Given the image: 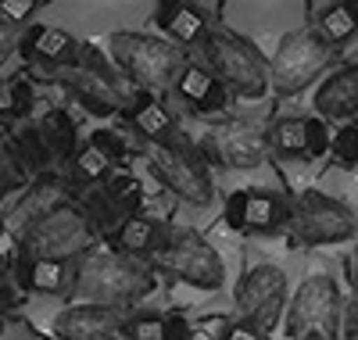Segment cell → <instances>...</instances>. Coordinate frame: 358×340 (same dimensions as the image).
<instances>
[{
    "label": "cell",
    "mask_w": 358,
    "mask_h": 340,
    "mask_svg": "<svg viewBox=\"0 0 358 340\" xmlns=\"http://www.w3.org/2000/svg\"><path fill=\"white\" fill-rule=\"evenodd\" d=\"M155 25L165 33V40L172 47H194V43H204V36L212 33V18H208L204 8L197 4H187V0H169L155 11Z\"/></svg>",
    "instance_id": "e0dca14e"
},
{
    "label": "cell",
    "mask_w": 358,
    "mask_h": 340,
    "mask_svg": "<svg viewBox=\"0 0 358 340\" xmlns=\"http://www.w3.org/2000/svg\"><path fill=\"white\" fill-rule=\"evenodd\" d=\"M172 94L183 101L190 111H197V115H219L229 104V94L222 90V83L204 65H187L183 72H179Z\"/></svg>",
    "instance_id": "d6986e66"
},
{
    "label": "cell",
    "mask_w": 358,
    "mask_h": 340,
    "mask_svg": "<svg viewBox=\"0 0 358 340\" xmlns=\"http://www.w3.org/2000/svg\"><path fill=\"white\" fill-rule=\"evenodd\" d=\"M126 118H129V126L151 143V147H162V143H172V133H176V118H172V111L155 97V94H143L136 97V104L126 111Z\"/></svg>",
    "instance_id": "603a6c76"
},
{
    "label": "cell",
    "mask_w": 358,
    "mask_h": 340,
    "mask_svg": "<svg viewBox=\"0 0 358 340\" xmlns=\"http://www.w3.org/2000/svg\"><path fill=\"white\" fill-rule=\"evenodd\" d=\"M219 340H265L255 326H248V323H241V319H233L226 330H222V337Z\"/></svg>",
    "instance_id": "8d00e7d4"
},
{
    "label": "cell",
    "mask_w": 358,
    "mask_h": 340,
    "mask_svg": "<svg viewBox=\"0 0 358 340\" xmlns=\"http://www.w3.org/2000/svg\"><path fill=\"white\" fill-rule=\"evenodd\" d=\"M25 169L18 162V154L11 150L8 140H0V197H8L15 190H22V183H25Z\"/></svg>",
    "instance_id": "f546056e"
},
{
    "label": "cell",
    "mask_w": 358,
    "mask_h": 340,
    "mask_svg": "<svg viewBox=\"0 0 358 340\" xmlns=\"http://www.w3.org/2000/svg\"><path fill=\"white\" fill-rule=\"evenodd\" d=\"M126 154V143L118 133L111 129H97L94 136H90L86 143H79L76 158H72V176L76 183H83V187H101V183L111 176L115 162Z\"/></svg>",
    "instance_id": "2e32d148"
},
{
    "label": "cell",
    "mask_w": 358,
    "mask_h": 340,
    "mask_svg": "<svg viewBox=\"0 0 358 340\" xmlns=\"http://www.w3.org/2000/svg\"><path fill=\"white\" fill-rule=\"evenodd\" d=\"M29 104H33V83L25 76L0 79V122H15L29 115Z\"/></svg>",
    "instance_id": "4316f807"
},
{
    "label": "cell",
    "mask_w": 358,
    "mask_h": 340,
    "mask_svg": "<svg viewBox=\"0 0 358 340\" xmlns=\"http://www.w3.org/2000/svg\"><path fill=\"white\" fill-rule=\"evenodd\" d=\"M265 150L276 154L280 162L305 158V118H297V115L276 118L273 126L265 129Z\"/></svg>",
    "instance_id": "484cf974"
},
{
    "label": "cell",
    "mask_w": 358,
    "mask_h": 340,
    "mask_svg": "<svg viewBox=\"0 0 358 340\" xmlns=\"http://www.w3.org/2000/svg\"><path fill=\"white\" fill-rule=\"evenodd\" d=\"M62 86L69 90V94L86 104L90 115H126L136 97L143 94L140 86H133L126 76H118L111 65H108V57L97 54V50H90L83 47V57H79V65L62 72Z\"/></svg>",
    "instance_id": "8992f818"
},
{
    "label": "cell",
    "mask_w": 358,
    "mask_h": 340,
    "mask_svg": "<svg viewBox=\"0 0 358 340\" xmlns=\"http://www.w3.org/2000/svg\"><path fill=\"white\" fill-rule=\"evenodd\" d=\"M344 340H358V294L348 301V312H344Z\"/></svg>",
    "instance_id": "74e56055"
},
{
    "label": "cell",
    "mask_w": 358,
    "mask_h": 340,
    "mask_svg": "<svg viewBox=\"0 0 358 340\" xmlns=\"http://www.w3.org/2000/svg\"><path fill=\"white\" fill-rule=\"evenodd\" d=\"M287 226V201L273 190H244L241 204V233H280Z\"/></svg>",
    "instance_id": "44dd1931"
},
{
    "label": "cell",
    "mask_w": 358,
    "mask_h": 340,
    "mask_svg": "<svg viewBox=\"0 0 358 340\" xmlns=\"http://www.w3.org/2000/svg\"><path fill=\"white\" fill-rule=\"evenodd\" d=\"M312 29L322 43H330L334 50L344 47L348 40L358 36V0H337V4H326L315 11Z\"/></svg>",
    "instance_id": "d4e9b609"
},
{
    "label": "cell",
    "mask_w": 358,
    "mask_h": 340,
    "mask_svg": "<svg viewBox=\"0 0 358 340\" xmlns=\"http://www.w3.org/2000/svg\"><path fill=\"white\" fill-rule=\"evenodd\" d=\"M72 276H76V265H69V262L18 258V290H29V294H47V297L62 294V297H69Z\"/></svg>",
    "instance_id": "7402d4cb"
},
{
    "label": "cell",
    "mask_w": 358,
    "mask_h": 340,
    "mask_svg": "<svg viewBox=\"0 0 358 340\" xmlns=\"http://www.w3.org/2000/svg\"><path fill=\"white\" fill-rule=\"evenodd\" d=\"M287 226L301 247L348 243L358 233L355 211L322 190H301L294 201H287Z\"/></svg>",
    "instance_id": "52a82bcc"
},
{
    "label": "cell",
    "mask_w": 358,
    "mask_h": 340,
    "mask_svg": "<svg viewBox=\"0 0 358 340\" xmlns=\"http://www.w3.org/2000/svg\"><path fill=\"white\" fill-rule=\"evenodd\" d=\"M162 326H165V316L158 312H136L122 323V337L126 340H162Z\"/></svg>",
    "instance_id": "4dcf8cb0"
},
{
    "label": "cell",
    "mask_w": 358,
    "mask_h": 340,
    "mask_svg": "<svg viewBox=\"0 0 358 340\" xmlns=\"http://www.w3.org/2000/svg\"><path fill=\"white\" fill-rule=\"evenodd\" d=\"M94 229H90L86 215L79 204H65L47 211L36 219L22 236H18V258H40V262H69L76 265L79 258L90 255L94 247Z\"/></svg>",
    "instance_id": "5b68a950"
},
{
    "label": "cell",
    "mask_w": 358,
    "mask_h": 340,
    "mask_svg": "<svg viewBox=\"0 0 358 340\" xmlns=\"http://www.w3.org/2000/svg\"><path fill=\"white\" fill-rule=\"evenodd\" d=\"M0 340H40V333L29 319L8 316V319H0Z\"/></svg>",
    "instance_id": "836d02e7"
},
{
    "label": "cell",
    "mask_w": 358,
    "mask_h": 340,
    "mask_svg": "<svg viewBox=\"0 0 358 340\" xmlns=\"http://www.w3.org/2000/svg\"><path fill=\"white\" fill-rule=\"evenodd\" d=\"M236 319L268 337L287 312V276L280 265H251L236 283Z\"/></svg>",
    "instance_id": "8fae6325"
},
{
    "label": "cell",
    "mask_w": 358,
    "mask_h": 340,
    "mask_svg": "<svg viewBox=\"0 0 358 340\" xmlns=\"http://www.w3.org/2000/svg\"><path fill=\"white\" fill-rule=\"evenodd\" d=\"M126 316L101 304H69L54 316L50 333L57 340H122Z\"/></svg>",
    "instance_id": "5bb4252c"
},
{
    "label": "cell",
    "mask_w": 358,
    "mask_h": 340,
    "mask_svg": "<svg viewBox=\"0 0 358 340\" xmlns=\"http://www.w3.org/2000/svg\"><path fill=\"white\" fill-rule=\"evenodd\" d=\"M18 50H22L25 61L54 69V72L76 69L79 57H83V43L72 33H65V29H57V25H29L18 36Z\"/></svg>",
    "instance_id": "9a60e30c"
},
{
    "label": "cell",
    "mask_w": 358,
    "mask_h": 340,
    "mask_svg": "<svg viewBox=\"0 0 358 340\" xmlns=\"http://www.w3.org/2000/svg\"><path fill=\"white\" fill-rule=\"evenodd\" d=\"M315 111L322 122H348L351 115H358V65H344L322 79V86L315 90Z\"/></svg>",
    "instance_id": "ffe728a7"
},
{
    "label": "cell",
    "mask_w": 358,
    "mask_h": 340,
    "mask_svg": "<svg viewBox=\"0 0 358 340\" xmlns=\"http://www.w3.org/2000/svg\"><path fill=\"white\" fill-rule=\"evenodd\" d=\"M18 304H22V290H18V283L0 280V319H8Z\"/></svg>",
    "instance_id": "d590c367"
},
{
    "label": "cell",
    "mask_w": 358,
    "mask_h": 340,
    "mask_svg": "<svg viewBox=\"0 0 358 340\" xmlns=\"http://www.w3.org/2000/svg\"><path fill=\"white\" fill-rule=\"evenodd\" d=\"M337 326H341V287L334 283V276L326 272L305 276L301 287L287 301V333L294 340L305 337L330 340Z\"/></svg>",
    "instance_id": "30bf717a"
},
{
    "label": "cell",
    "mask_w": 358,
    "mask_h": 340,
    "mask_svg": "<svg viewBox=\"0 0 358 340\" xmlns=\"http://www.w3.org/2000/svg\"><path fill=\"white\" fill-rule=\"evenodd\" d=\"M101 190H104V197H108L118 211L126 215V219H129V215H136L143 190H140V183H136L129 172H115V176H108V179L101 183Z\"/></svg>",
    "instance_id": "83f0119b"
},
{
    "label": "cell",
    "mask_w": 358,
    "mask_h": 340,
    "mask_svg": "<svg viewBox=\"0 0 358 340\" xmlns=\"http://www.w3.org/2000/svg\"><path fill=\"white\" fill-rule=\"evenodd\" d=\"M305 340H322V337H305Z\"/></svg>",
    "instance_id": "b9f144b4"
},
{
    "label": "cell",
    "mask_w": 358,
    "mask_h": 340,
    "mask_svg": "<svg viewBox=\"0 0 358 340\" xmlns=\"http://www.w3.org/2000/svg\"><path fill=\"white\" fill-rule=\"evenodd\" d=\"M330 136H334V129L322 118H305V158L330 154Z\"/></svg>",
    "instance_id": "1f68e13d"
},
{
    "label": "cell",
    "mask_w": 358,
    "mask_h": 340,
    "mask_svg": "<svg viewBox=\"0 0 358 340\" xmlns=\"http://www.w3.org/2000/svg\"><path fill=\"white\" fill-rule=\"evenodd\" d=\"M147 165H151L155 179L172 197L187 201L194 208H208V204H212V197H215L212 172H208V162L201 158V150H194L190 143L172 140V143L151 147V150H147Z\"/></svg>",
    "instance_id": "9c48e42d"
},
{
    "label": "cell",
    "mask_w": 358,
    "mask_h": 340,
    "mask_svg": "<svg viewBox=\"0 0 358 340\" xmlns=\"http://www.w3.org/2000/svg\"><path fill=\"white\" fill-rule=\"evenodd\" d=\"M40 8H43V0H0V15H4L11 25L29 22V18H33Z\"/></svg>",
    "instance_id": "d6a6232c"
},
{
    "label": "cell",
    "mask_w": 358,
    "mask_h": 340,
    "mask_svg": "<svg viewBox=\"0 0 358 340\" xmlns=\"http://www.w3.org/2000/svg\"><path fill=\"white\" fill-rule=\"evenodd\" d=\"M151 290H155V272L143 262L104 251V255H86V258L76 262L69 301L72 304L118 308V312H122V308L143 301Z\"/></svg>",
    "instance_id": "6da1fadb"
},
{
    "label": "cell",
    "mask_w": 358,
    "mask_h": 340,
    "mask_svg": "<svg viewBox=\"0 0 358 340\" xmlns=\"http://www.w3.org/2000/svg\"><path fill=\"white\" fill-rule=\"evenodd\" d=\"M334 54L337 50L330 43H322L312 25L294 29V33H287L280 40L276 54L268 57V86H273L280 97L301 94L305 86L315 83V76H322L326 69H330Z\"/></svg>",
    "instance_id": "ba28073f"
},
{
    "label": "cell",
    "mask_w": 358,
    "mask_h": 340,
    "mask_svg": "<svg viewBox=\"0 0 358 340\" xmlns=\"http://www.w3.org/2000/svg\"><path fill=\"white\" fill-rule=\"evenodd\" d=\"M265 154V133L251 129L248 122H222L208 129L201 143V158H212L226 169H258Z\"/></svg>",
    "instance_id": "4fadbf2b"
},
{
    "label": "cell",
    "mask_w": 358,
    "mask_h": 340,
    "mask_svg": "<svg viewBox=\"0 0 358 340\" xmlns=\"http://www.w3.org/2000/svg\"><path fill=\"white\" fill-rule=\"evenodd\" d=\"M111 61L126 72V79L140 90H172L179 72L190 61L187 54L172 47L162 36H147V33H115L111 36Z\"/></svg>",
    "instance_id": "3957f363"
},
{
    "label": "cell",
    "mask_w": 358,
    "mask_h": 340,
    "mask_svg": "<svg viewBox=\"0 0 358 340\" xmlns=\"http://www.w3.org/2000/svg\"><path fill=\"white\" fill-rule=\"evenodd\" d=\"M204 69L212 72L226 94L265 97L268 94V57L241 33L215 25L204 36Z\"/></svg>",
    "instance_id": "7a4b0ae2"
},
{
    "label": "cell",
    "mask_w": 358,
    "mask_h": 340,
    "mask_svg": "<svg viewBox=\"0 0 358 340\" xmlns=\"http://www.w3.org/2000/svg\"><path fill=\"white\" fill-rule=\"evenodd\" d=\"M158 236H162V226H158L155 219H147V215L136 211V215H129V219H122V226L115 229L111 247H115V255L133 258V262H143V258L155 255Z\"/></svg>",
    "instance_id": "cb8c5ba5"
},
{
    "label": "cell",
    "mask_w": 358,
    "mask_h": 340,
    "mask_svg": "<svg viewBox=\"0 0 358 340\" xmlns=\"http://www.w3.org/2000/svg\"><path fill=\"white\" fill-rule=\"evenodd\" d=\"M330 158L337 169H358V126L344 122V129L330 136Z\"/></svg>",
    "instance_id": "f1b7e54d"
},
{
    "label": "cell",
    "mask_w": 358,
    "mask_h": 340,
    "mask_svg": "<svg viewBox=\"0 0 358 340\" xmlns=\"http://www.w3.org/2000/svg\"><path fill=\"white\" fill-rule=\"evenodd\" d=\"M65 204H79V190L76 183L57 176V172H43L29 183V190L15 201V208L4 215V229H11L15 236H22L36 219H43L47 211L65 208Z\"/></svg>",
    "instance_id": "7c38bea8"
},
{
    "label": "cell",
    "mask_w": 358,
    "mask_h": 340,
    "mask_svg": "<svg viewBox=\"0 0 358 340\" xmlns=\"http://www.w3.org/2000/svg\"><path fill=\"white\" fill-rule=\"evenodd\" d=\"M151 262L194 290H222L226 283V262L197 229H162Z\"/></svg>",
    "instance_id": "277c9868"
},
{
    "label": "cell",
    "mask_w": 358,
    "mask_h": 340,
    "mask_svg": "<svg viewBox=\"0 0 358 340\" xmlns=\"http://www.w3.org/2000/svg\"><path fill=\"white\" fill-rule=\"evenodd\" d=\"M18 40V25H11L4 15H0V57H4L8 54V47Z\"/></svg>",
    "instance_id": "f35d334b"
},
{
    "label": "cell",
    "mask_w": 358,
    "mask_h": 340,
    "mask_svg": "<svg viewBox=\"0 0 358 340\" xmlns=\"http://www.w3.org/2000/svg\"><path fill=\"white\" fill-rule=\"evenodd\" d=\"M162 340H194V326H190L183 316H179V312H172V316H165Z\"/></svg>",
    "instance_id": "e575fe53"
},
{
    "label": "cell",
    "mask_w": 358,
    "mask_h": 340,
    "mask_svg": "<svg viewBox=\"0 0 358 340\" xmlns=\"http://www.w3.org/2000/svg\"><path fill=\"white\" fill-rule=\"evenodd\" d=\"M40 150L47 154L50 165H62V162H72L76 150H79V126L76 118L65 111V108H50L43 111L36 122H29Z\"/></svg>",
    "instance_id": "ac0fdd59"
},
{
    "label": "cell",
    "mask_w": 358,
    "mask_h": 340,
    "mask_svg": "<svg viewBox=\"0 0 358 340\" xmlns=\"http://www.w3.org/2000/svg\"><path fill=\"white\" fill-rule=\"evenodd\" d=\"M0 233H4V211H0Z\"/></svg>",
    "instance_id": "60d3db41"
},
{
    "label": "cell",
    "mask_w": 358,
    "mask_h": 340,
    "mask_svg": "<svg viewBox=\"0 0 358 340\" xmlns=\"http://www.w3.org/2000/svg\"><path fill=\"white\" fill-rule=\"evenodd\" d=\"M0 280H8V255L0 251Z\"/></svg>",
    "instance_id": "ab89813d"
}]
</instances>
